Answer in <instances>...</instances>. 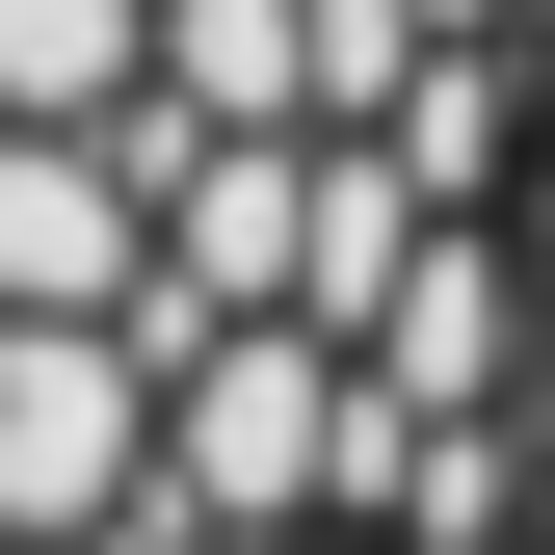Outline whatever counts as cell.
Masks as SVG:
<instances>
[{
	"label": "cell",
	"mask_w": 555,
	"mask_h": 555,
	"mask_svg": "<svg viewBox=\"0 0 555 555\" xmlns=\"http://www.w3.org/2000/svg\"><path fill=\"white\" fill-rule=\"evenodd\" d=\"M132 292H159V159L0 106V318H132Z\"/></svg>",
	"instance_id": "1"
}]
</instances>
